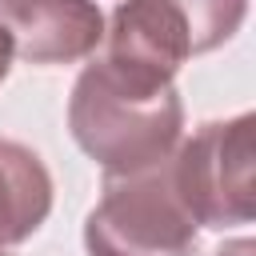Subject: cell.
Returning a JSON list of instances; mask_svg holds the SVG:
<instances>
[{
  "label": "cell",
  "mask_w": 256,
  "mask_h": 256,
  "mask_svg": "<svg viewBox=\"0 0 256 256\" xmlns=\"http://www.w3.org/2000/svg\"><path fill=\"white\" fill-rule=\"evenodd\" d=\"M68 128L104 176H128L172 156L184 128V104L172 76L100 56L72 88Z\"/></svg>",
  "instance_id": "1"
},
{
  "label": "cell",
  "mask_w": 256,
  "mask_h": 256,
  "mask_svg": "<svg viewBox=\"0 0 256 256\" xmlns=\"http://www.w3.org/2000/svg\"><path fill=\"white\" fill-rule=\"evenodd\" d=\"M88 256H196V220L180 204L168 160L104 176V196L84 220Z\"/></svg>",
  "instance_id": "2"
},
{
  "label": "cell",
  "mask_w": 256,
  "mask_h": 256,
  "mask_svg": "<svg viewBox=\"0 0 256 256\" xmlns=\"http://www.w3.org/2000/svg\"><path fill=\"white\" fill-rule=\"evenodd\" d=\"M256 116L240 112L232 120L204 124L192 140L168 156V180L204 228H236L256 216Z\"/></svg>",
  "instance_id": "3"
},
{
  "label": "cell",
  "mask_w": 256,
  "mask_h": 256,
  "mask_svg": "<svg viewBox=\"0 0 256 256\" xmlns=\"http://www.w3.org/2000/svg\"><path fill=\"white\" fill-rule=\"evenodd\" d=\"M0 28L12 56L28 64H72L104 40V16L92 0H0Z\"/></svg>",
  "instance_id": "4"
},
{
  "label": "cell",
  "mask_w": 256,
  "mask_h": 256,
  "mask_svg": "<svg viewBox=\"0 0 256 256\" xmlns=\"http://www.w3.org/2000/svg\"><path fill=\"white\" fill-rule=\"evenodd\" d=\"M52 208V176L40 156L16 140H0V248L28 240Z\"/></svg>",
  "instance_id": "5"
},
{
  "label": "cell",
  "mask_w": 256,
  "mask_h": 256,
  "mask_svg": "<svg viewBox=\"0 0 256 256\" xmlns=\"http://www.w3.org/2000/svg\"><path fill=\"white\" fill-rule=\"evenodd\" d=\"M168 4L176 8V16L188 28L192 56L224 44L244 20V0H168Z\"/></svg>",
  "instance_id": "6"
},
{
  "label": "cell",
  "mask_w": 256,
  "mask_h": 256,
  "mask_svg": "<svg viewBox=\"0 0 256 256\" xmlns=\"http://www.w3.org/2000/svg\"><path fill=\"white\" fill-rule=\"evenodd\" d=\"M8 68H12V44H8V32L0 28V84H4Z\"/></svg>",
  "instance_id": "7"
},
{
  "label": "cell",
  "mask_w": 256,
  "mask_h": 256,
  "mask_svg": "<svg viewBox=\"0 0 256 256\" xmlns=\"http://www.w3.org/2000/svg\"><path fill=\"white\" fill-rule=\"evenodd\" d=\"M256 248H252V240H236V244H224L216 256H252Z\"/></svg>",
  "instance_id": "8"
},
{
  "label": "cell",
  "mask_w": 256,
  "mask_h": 256,
  "mask_svg": "<svg viewBox=\"0 0 256 256\" xmlns=\"http://www.w3.org/2000/svg\"><path fill=\"white\" fill-rule=\"evenodd\" d=\"M0 256H8V252H4V248H0Z\"/></svg>",
  "instance_id": "9"
}]
</instances>
